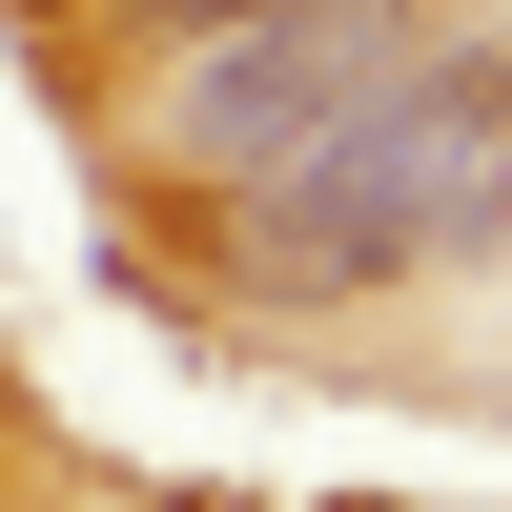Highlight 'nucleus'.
I'll list each match as a JSON object with an SVG mask.
<instances>
[{"label": "nucleus", "mask_w": 512, "mask_h": 512, "mask_svg": "<svg viewBox=\"0 0 512 512\" xmlns=\"http://www.w3.org/2000/svg\"><path fill=\"white\" fill-rule=\"evenodd\" d=\"M369 82H410V0H267V41H185V103H164V144L246 185V164L328 144Z\"/></svg>", "instance_id": "f257e3e1"}]
</instances>
